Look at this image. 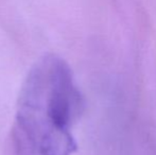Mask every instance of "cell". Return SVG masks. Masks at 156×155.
<instances>
[{
	"label": "cell",
	"instance_id": "cell-1",
	"mask_svg": "<svg viewBox=\"0 0 156 155\" xmlns=\"http://www.w3.org/2000/svg\"><path fill=\"white\" fill-rule=\"evenodd\" d=\"M83 98L68 64L47 54L32 66L18 96L11 131L13 155H72V126Z\"/></svg>",
	"mask_w": 156,
	"mask_h": 155
}]
</instances>
